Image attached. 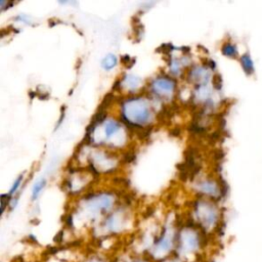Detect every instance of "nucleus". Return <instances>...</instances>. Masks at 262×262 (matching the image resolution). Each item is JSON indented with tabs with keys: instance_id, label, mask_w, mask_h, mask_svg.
I'll list each match as a JSON object with an SVG mask.
<instances>
[{
	"instance_id": "f257e3e1",
	"label": "nucleus",
	"mask_w": 262,
	"mask_h": 262,
	"mask_svg": "<svg viewBox=\"0 0 262 262\" xmlns=\"http://www.w3.org/2000/svg\"><path fill=\"white\" fill-rule=\"evenodd\" d=\"M122 113L120 116L126 118L129 123L142 126L150 117L148 106L142 101L139 96H132L123 100Z\"/></svg>"
},
{
	"instance_id": "f03ea898",
	"label": "nucleus",
	"mask_w": 262,
	"mask_h": 262,
	"mask_svg": "<svg viewBox=\"0 0 262 262\" xmlns=\"http://www.w3.org/2000/svg\"><path fill=\"white\" fill-rule=\"evenodd\" d=\"M150 92L157 97V99L167 98L168 94L176 89L177 83L173 77L169 75H159L151 83Z\"/></svg>"
},
{
	"instance_id": "7ed1b4c3",
	"label": "nucleus",
	"mask_w": 262,
	"mask_h": 262,
	"mask_svg": "<svg viewBox=\"0 0 262 262\" xmlns=\"http://www.w3.org/2000/svg\"><path fill=\"white\" fill-rule=\"evenodd\" d=\"M199 188L202 194H207L210 196H216V193L218 191V189L220 190L219 186L217 185V183H215L213 180L208 179V180H204L202 182H200L199 184Z\"/></svg>"
},
{
	"instance_id": "20e7f679",
	"label": "nucleus",
	"mask_w": 262,
	"mask_h": 262,
	"mask_svg": "<svg viewBox=\"0 0 262 262\" xmlns=\"http://www.w3.org/2000/svg\"><path fill=\"white\" fill-rule=\"evenodd\" d=\"M121 127V122L114 120V119H108L105 120L104 122V133H105V137L110 138L111 136H113L115 133H117L119 131Z\"/></svg>"
},
{
	"instance_id": "39448f33",
	"label": "nucleus",
	"mask_w": 262,
	"mask_h": 262,
	"mask_svg": "<svg viewBox=\"0 0 262 262\" xmlns=\"http://www.w3.org/2000/svg\"><path fill=\"white\" fill-rule=\"evenodd\" d=\"M117 62H118L117 56H116L114 53H108V54H106V55L102 58L100 64H101V68H102L103 70H105V71H111V70H113V69L117 66Z\"/></svg>"
},
{
	"instance_id": "423d86ee",
	"label": "nucleus",
	"mask_w": 262,
	"mask_h": 262,
	"mask_svg": "<svg viewBox=\"0 0 262 262\" xmlns=\"http://www.w3.org/2000/svg\"><path fill=\"white\" fill-rule=\"evenodd\" d=\"M241 63H242V67H243V69H244V71L246 72L247 75H252L253 74L254 64H253V61L251 59V56L248 53L242 55Z\"/></svg>"
},
{
	"instance_id": "0eeeda50",
	"label": "nucleus",
	"mask_w": 262,
	"mask_h": 262,
	"mask_svg": "<svg viewBox=\"0 0 262 262\" xmlns=\"http://www.w3.org/2000/svg\"><path fill=\"white\" fill-rule=\"evenodd\" d=\"M221 52H222L223 55L228 56V57H232V58L237 55V49H236L235 45L230 43V42H226L222 45Z\"/></svg>"
},
{
	"instance_id": "6e6552de",
	"label": "nucleus",
	"mask_w": 262,
	"mask_h": 262,
	"mask_svg": "<svg viewBox=\"0 0 262 262\" xmlns=\"http://www.w3.org/2000/svg\"><path fill=\"white\" fill-rule=\"evenodd\" d=\"M139 81H140V79H139L138 77L134 76V75H129V76L124 75V77H123V79H122V82H123V83L125 82V83L128 85V88H129L130 90H134V89L138 86Z\"/></svg>"
},
{
	"instance_id": "1a4fd4ad",
	"label": "nucleus",
	"mask_w": 262,
	"mask_h": 262,
	"mask_svg": "<svg viewBox=\"0 0 262 262\" xmlns=\"http://www.w3.org/2000/svg\"><path fill=\"white\" fill-rule=\"evenodd\" d=\"M115 98H116V96H115V94L113 92H108L107 94H105L103 99H102V101H101V103L98 105L97 111H106V108L113 103Z\"/></svg>"
},
{
	"instance_id": "9d476101",
	"label": "nucleus",
	"mask_w": 262,
	"mask_h": 262,
	"mask_svg": "<svg viewBox=\"0 0 262 262\" xmlns=\"http://www.w3.org/2000/svg\"><path fill=\"white\" fill-rule=\"evenodd\" d=\"M46 182H47L46 179L42 178V179H40L39 181H37V182L34 184L33 189H32V201L37 200L39 193H40V192L42 191V189L45 187Z\"/></svg>"
},
{
	"instance_id": "9b49d317",
	"label": "nucleus",
	"mask_w": 262,
	"mask_h": 262,
	"mask_svg": "<svg viewBox=\"0 0 262 262\" xmlns=\"http://www.w3.org/2000/svg\"><path fill=\"white\" fill-rule=\"evenodd\" d=\"M135 159H136V154L133 149H128L122 155V163L126 165L132 164L135 161Z\"/></svg>"
},
{
	"instance_id": "f8f14e48",
	"label": "nucleus",
	"mask_w": 262,
	"mask_h": 262,
	"mask_svg": "<svg viewBox=\"0 0 262 262\" xmlns=\"http://www.w3.org/2000/svg\"><path fill=\"white\" fill-rule=\"evenodd\" d=\"M174 49H175V47H174V45L172 43H164L159 48H157L156 51L157 52H162L163 54L169 56Z\"/></svg>"
},
{
	"instance_id": "ddd939ff",
	"label": "nucleus",
	"mask_w": 262,
	"mask_h": 262,
	"mask_svg": "<svg viewBox=\"0 0 262 262\" xmlns=\"http://www.w3.org/2000/svg\"><path fill=\"white\" fill-rule=\"evenodd\" d=\"M23 179H24V175L20 174V175L14 180V182H13V184H12V186H11L9 192H8L10 195L13 196V195L16 194V192H17V190H18V188H19V186H20V183L23 182Z\"/></svg>"
},
{
	"instance_id": "4468645a",
	"label": "nucleus",
	"mask_w": 262,
	"mask_h": 262,
	"mask_svg": "<svg viewBox=\"0 0 262 262\" xmlns=\"http://www.w3.org/2000/svg\"><path fill=\"white\" fill-rule=\"evenodd\" d=\"M121 61L122 63L127 68V69H131L133 67V64L135 63L136 61V58L135 57H131L130 55L128 54H124L121 56Z\"/></svg>"
},
{
	"instance_id": "2eb2a0df",
	"label": "nucleus",
	"mask_w": 262,
	"mask_h": 262,
	"mask_svg": "<svg viewBox=\"0 0 262 262\" xmlns=\"http://www.w3.org/2000/svg\"><path fill=\"white\" fill-rule=\"evenodd\" d=\"M212 84L216 90H220L222 88V77L220 74H215L212 77Z\"/></svg>"
},
{
	"instance_id": "dca6fc26",
	"label": "nucleus",
	"mask_w": 262,
	"mask_h": 262,
	"mask_svg": "<svg viewBox=\"0 0 262 262\" xmlns=\"http://www.w3.org/2000/svg\"><path fill=\"white\" fill-rule=\"evenodd\" d=\"M66 108H67V105L62 104L61 107H60V117L58 119V121L56 122V125H55V130L62 124L63 122V119H64V116H66Z\"/></svg>"
},
{
	"instance_id": "f3484780",
	"label": "nucleus",
	"mask_w": 262,
	"mask_h": 262,
	"mask_svg": "<svg viewBox=\"0 0 262 262\" xmlns=\"http://www.w3.org/2000/svg\"><path fill=\"white\" fill-rule=\"evenodd\" d=\"M169 134H170V136H172V137H178V136L181 135V128H180L179 126H175V127H173V128L170 130Z\"/></svg>"
},
{
	"instance_id": "a211bd4d",
	"label": "nucleus",
	"mask_w": 262,
	"mask_h": 262,
	"mask_svg": "<svg viewBox=\"0 0 262 262\" xmlns=\"http://www.w3.org/2000/svg\"><path fill=\"white\" fill-rule=\"evenodd\" d=\"M14 20H17V21H21V23H25V24H31V19L29 16L27 15H24V14H20V15H17L15 17H13Z\"/></svg>"
},
{
	"instance_id": "6ab92c4d",
	"label": "nucleus",
	"mask_w": 262,
	"mask_h": 262,
	"mask_svg": "<svg viewBox=\"0 0 262 262\" xmlns=\"http://www.w3.org/2000/svg\"><path fill=\"white\" fill-rule=\"evenodd\" d=\"M204 67H207V68H209V69H211V70H215V68H216V63H215V61L213 60V59H206V61H205V63H204Z\"/></svg>"
},
{
	"instance_id": "aec40b11",
	"label": "nucleus",
	"mask_w": 262,
	"mask_h": 262,
	"mask_svg": "<svg viewBox=\"0 0 262 262\" xmlns=\"http://www.w3.org/2000/svg\"><path fill=\"white\" fill-rule=\"evenodd\" d=\"M179 50L183 53V54H188L190 52V47L189 46H181L179 48Z\"/></svg>"
}]
</instances>
